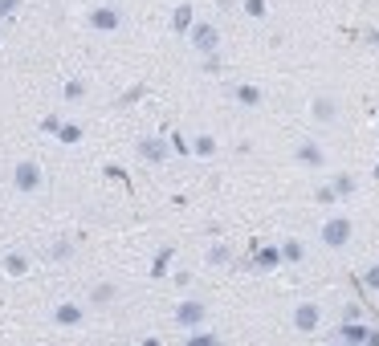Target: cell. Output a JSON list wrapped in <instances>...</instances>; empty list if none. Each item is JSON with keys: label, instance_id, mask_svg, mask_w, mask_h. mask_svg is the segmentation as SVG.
<instances>
[{"label": "cell", "instance_id": "6da1fadb", "mask_svg": "<svg viewBox=\"0 0 379 346\" xmlns=\"http://www.w3.org/2000/svg\"><path fill=\"white\" fill-rule=\"evenodd\" d=\"M41 187H45V172H41V163H33V159H25V163H17L12 167V192L17 196H41Z\"/></svg>", "mask_w": 379, "mask_h": 346}, {"label": "cell", "instance_id": "7a4b0ae2", "mask_svg": "<svg viewBox=\"0 0 379 346\" xmlns=\"http://www.w3.org/2000/svg\"><path fill=\"white\" fill-rule=\"evenodd\" d=\"M171 322H175V330H204V322H208V305L200 302V298H184V302L171 309Z\"/></svg>", "mask_w": 379, "mask_h": 346}, {"label": "cell", "instance_id": "3957f363", "mask_svg": "<svg viewBox=\"0 0 379 346\" xmlns=\"http://www.w3.org/2000/svg\"><path fill=\"white\" fill-rule=\"evenodd\" d=\"M184 41L192 45V53L208 57V53H220V45H224V37H220V29H216L212 21H196V25L188 29V37H184Z\"/></svg>", "mask_w": 379, "mask_h": 346}, {"label": "cell", "instance_id": "277c9868", "mask_svg": "<svg viewBox=\"0 0 379 346\" xmlns=\"http://www.w3.org/2000/svg\"><path fill=\"white\" fill-rule=\"evenodd\" d=\"M351 236H355V224H351L347 216H331V220H322V232H318L322 249H331V253H342V249L351 245Z\"/></svg>", "mask_w": 379, "mask_h": 346}, {"label": "cell", "instance_id": "5b68a950", "mask_svg": "<svg viewBox=\"0 0 379 346\" xmlns=\"http://www.w3.org/2000/svg\"><path fill=\"white\" fill-rule=\"evenodd\" d=\"M86 25L94 29V33H119L126 25V12L119 4H94L90 8V17H86Z\"/></svg>", "mask_w": 379, "mask_h": 346}, {"label": "cell", "instance_id": "8992f818", "mask_svg": "<svg viewBox=\"0 0 379 346\" xmlns=\"http://www.w3.org/2000/svg\"><path fill=\"white\" fill-rule=\"evenodd\" d=\"M135 151H139V159L151 163V167H164V163L171 159V143L164 139V134H139Z\"/></svg>", "mask_w": 379, "mask_h": 346}, {"label": "cell", "instance_id": "52a82bcc", "mask_svg": "<svg viewBox=\"0 0 379 346\" xmlns=\"http://www.w3.org/2000/svg\"><path fill=\"white\" fill-rule=\"evenodd\" d=\"M290 326H294L298 334H314L318 326H322V305L318 302H298L294 309H290Z\"/></svg>", "mask_w": 379, "mask_h": 346}, {"label": "cell", "instance_id": "ba28073f", "mask_svg": "<svg viewBox=\"0 0 379 346\" xmlns=\"http://www.w3.org/2000/svg\"><path fill=\"white\" fill-rule=\"evenodd\" d=\"M49 318H53V326H57V330H82V326H86V305H78V302H57Z\"/></svg>", "mask_w": 379, "mask_h": 346}, {"label": "cell", "instance_id": "9c48e42d", "mask_svg": "<svg viewBox=\"0 0 379 346\" xmlns=\"http://www.w3.org/2000/svg\"><path fill=\"white\" fill-rule=\"evenodd\" d=\"M294 163L298 167H327V151H322V143H314V139H302L294 143Z\"/></svg>", "mask_w": 379, "mask_h": 346}, {"label": "cell", "instance_id": "30bf717a", "mask_svg": "<svg viewBox=\"0 0 379 346\" xmlns=\"http://www.w3.org/2000/svg\"><path fill=\"white\" fill-rule=\"evenodd\" d=\"M192 25H196V8H192V0L175 4V8H171V33H175V37H188Z\"/></svg>", "mask_w": 379, "mask_h": 346}, {"label": "cell", "instance_id": "8fae6325", "mask_svg": "<svg viewBox=\"0 0 379 346\" xmlns=\"http://www.w3.org/2000/svg\"><path fill=\"white\" fill-rule=\"evenodd\" d=\"M310 119L322 123V127H335L338 123V102L335 98H314V102H310Z\"/></svg>", "mask_w": 379, "mask_h": 346}, {"label": "cell", "instance_id": "7c38bea8", "mask_svg": "<svg viewBox=\"0 0 379 346\" xmlns=\"http://www.w3.org/2000/svg\"><path fill=\"white\" fill-rule=\"evenodd\" d=\"M371 334H376V330H367V326H363V322H342V326H338L335 330V338L338 343H355V346H363V343H371Z\"/></svg>", "mask_w": 379, "mask_h": 346}, {"label": "cell", "instance_id": "4fadbf2b", "mask_svg": "<svg viewBox=\"0 0 379 346\" xmlns=\"http://www.w3.org/2000/svg\"><path fill=\"white\" fill-rule=\"evenodd\" d=\"M229 94H233V102H237V106H245V110H257V106H261V98H265L253 82H237Z\"/></svg>", "mask_w": 379, "mask_h": 346}, {"label": "cell", "instance_id": "5bb4252c", "mask_svg": "<svg viewBox=\"0 0 379 346\" xmlns=\"http://www.w3.org/2000/svg\"><path fill=\"white\" fill-rule=\"evenodd\" d=\"M74 253H78V245H74L70 236H61V241H53V245L45 249V257L57 261V265H61V261H74Z\"/></svg>", "mask_w": 379, "mask_h": 346}, {"label": "cell", "instance_id": "9a60e30c", "mask_svg": "<svg viewBox=\"0 0 379 346\" xmlns=\"http://www.w3.org/2000/svg\"><path fill=\"white\" fill-rule=\"evenodd\" d=\"M0 265H4L8 277H29V257H25V253H4Z\"/></svg>", "mask_w": 379, "mask_h": 346}, {"label": "cell", "instance_id": "2e32d148", "mask_svg": "<svg viewBox=\"0 0 379 346\" xmlns=\"http://www.w3.org/2000/svg\"><path fill=\"white\" fill-rule=\"evenodd\" d=\"M86 94H90V86H86L82 78H70V82H61V102H66V106H74V102H82Z\"/></svg>", "mask_w": 379, "mask_h": 346}, {"label": "cell", "instance_id": "e0dca14e", "mask_svg": "<svg viewBox=\"0 0 379 346\" xmlns=\"http://www.w3.org/2000/svg\"><path fill=\"white\" fill-rule=\"evenodd\" d=\"M278 249H282V261H286V265H302V261H306V245H302L298 236H290V241H282Z\"/></svg>", "mask_w": 379, "mask_h": 346}, {"label": "cell", "instance_id": "ac0fdd59", "mask_svg": "<svg viewBox=\"0 0 379 346\" xmlns=\"http://www.w3.org/2000/svg\"><path fill=\"white\" fill-rule=\"evenodd\" d=\"M192 155H200V159H208V155H216V139H212L208 130L192 134Z\"/></svg>", "mask_w": 379, "mask_h": 346}, {"label": "cell", "instance_id": "d6986e66", "mask_svg": "<svg viewBox=\"0 0 379 346\" xmlns=\"http://www.w3.org/2000/svg\"><path fill=\"white\" fill-rule=\"evenodd\" d=\"M204 261H208L212 269H224V265L233 261V249H229V245H208V249H204Z\"/></svg>", "mask_w": 379, "mask_h": 346}, {"label": "cell", "instance_id": "ffe728a7", "mask_svg": "<svg viewBox=\"0 0 379 346\" xmlns=\"http://www.w3.org/2000/svg\"><path fill=\"white\" fill-rule=\"evenodd\" d=\"M278 265H282V249H278V245L257 249V269H278Z\"/></svg>", "mask_w": 379, "mask_h": 346}, {"label": "cell", "instance_id": "44dd1931", "mask_svg": "<svg viewBox=\"0 0 379 346\" xmlns=\"http://www.w3.org/2000/svg\"><path fill=\"white\" fill-rule=\"evenodd\" d=\"M57 139H61L66 147H78V143H82V127H78V123H61V127H57Z\"/></svg>", "mask_w": 379, "mask_h": 346}, {"label": "cell", "instance_id": "7402d4cb", "mask_svg": "<svg viewBox=\"0 0 379 346\" xmlns=\"http://www.w3.org/2000/svg\"><path fill=\"white\" fill-rule=\"evenodd\" d=\"M175 257V249H159V253H155V261H151V277H155V281H159V277H164V273H168V261Z\"/></svg>", "mask_w": 379, "mask_h": 346}, {"label": "cell", "instance_id": "603a6c76", "mask_svg": "<svg viewBox=\"0 0 379 346\" xmlns=\"http://www.w3.org/2000/svg\"><path fill=\"white\" fill-rule=\"evenodd\" d=\"M331 187L338 192V200H351L359 183H355V175H335V183H331Z\"/></svg>", "mask_w": 379, "mask_h": 346}, {"label": "cell", "instance_id": "cb8c5ba5", "mask_svg": "<svg viewBox=\"0 0 379 346\" xmlns=\"http://www.w3.org/2000/svg\"><path fill=\"white\" fill-rule=\"evenodd\" d=\"M184 343L188 346H212V343H220V334H196V330H188Z\"/></svg>", "mask_w": 379, "mask_h": 346}, {"label": "cell", "instance_id": "d4e9b609", "mask_svg": "<svg viewBox=\"0 0 379 346\" xmlns=\"http://www.w3.org/2000/svg\"><path fill=\"white\" fill-rule=\"evenodd\" d=\"M241 8H245V17H253V21H261V17L269 12V4H265V0H245Z\"/></svg>", "mask_w": 379, "mask_h": 346}, {"label": "cell", "instance_id": "484cf974", "mask_svg": "<svg viewBox=\"0 0 379 346\" xmlns=\"http://www.w3.org/2000/svg\"><path fill=\"white\" fill-rule=\"evenodd\" d=\"M363 285H367L371 294H379V261H376V265H367V269H363Z\"/></svg>", "mask_w": 379, "mask_h": 346}, {"label": "cell", "instance_id": "4316f807", "mask_svg": "<svg viewBox=\"0 0 379 346\" xmlns=\"http://www.w3.org/2000/svg\"><path fill=\"white\" fill-rule=\"evenodd\" d=\"M90 298H94V305H110V302H115V285H98Z\"/></svg>", "mask_w": 379, "mask_h": 346}, {"label": "cell", "instance_id": "83f0119b", "mask_svg": "<svg viewBox=\"0 0 379 346\" xmlns=\"http://www.w3.org/2000/svg\"><path fill=\"white\" fill-rule=\"evenodd\" d=\"M220 70H224L220 53H208V57H204V65H200V74H220Z\"/></svg>", "mask_w": 379, "mask_h": 346}, {"label": "cell", "instance_id": "f1b7e54d", "mask_svg": "<svg viewBox=\"0 0 379 346\" xmlns=\"http://www.w3.org/2000/svg\"><path fill=\"white\" fill-rule=\"evenodd\" d=\"M318 200H322V204H338V192L327 183V187H318Z\"/></svg>", "mask_w": 379, "mask_h": 346}, {"label": "cell", "instance_id": "f546056e", "mask_svg": "<svg viewBox=\"0 0 379 346\" xmlns=\"http://www.w3.org/2000/svg\"><path fill=\"white\" fill-rule=\"evenodd\" d=\"M17 8H21V0H0V21H4V17H12Z\"/></svg>", "mask_w": 379, "mask_h": 346}, {"label": "cell", "instance_id": "4dcf8cb0", "mask_svg": "<svg viewBox=\"0 0 379 346\" xmlns=\"http://www.w3.org/2000/svg\"><path fill=\"white\" fill-rule=\"evenodd\" d=\"M342 322H359V305H342Z\"/></svg>", "mask_w": 379, "mask_h": 346}, {"label": "cell", "instance_id": "1f68e13d", "mask_svg": "<svg viewBox=\"0 0 379 346\" xmlns=\"http://www.w3.org/2000/svg\"><path fill=\"white\" fill-rule=\"evenodd\" d=\"M376 179H379V163H376Z\"/></svg>", "mask_w": 379, "mask_h": 346}]
</instances>
